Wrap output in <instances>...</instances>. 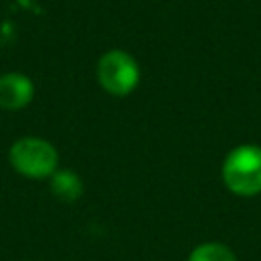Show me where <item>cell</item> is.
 <instances>
[{
    "label": "cell",
    "instance_id": "obj_3",
    "mask_svg": "<svg viewBox=\"0 0 261 261\" xmlns=\"http://www.w3.org/2000/svg\"><path fill=\"white\" fill-rule=\"evenodd\" d=\"M96 75H98L100 86L108 94L126 96L137 88L141 71H139L137 61L126 51L112 49L100 57L98 67H96Z\"/></svg>",
    "mask_w": 261,
    "mask_h": 261
},
{
    "label": "cell",
    "instance_id": "obj_1",
    "mask_svg": "<svg viewBox=\"0 0 261 261\" xmlns=\"http://www.w3.org/2000/svg\"><path fill=\"white\" fill-rule=\"evenodd\" d=\"M8 161L16 173L31 179H45L57 171V149L41 137H22L10 145Z\"/></svg>",
    "mask_w": 261,
    "mask_h": 261
},
{
    "label": "cell",
    "instance_id": "obj_5",
    "mask_svg": "<svg viewBox=\"0 0 261 261\" xmlns=\"http://www.w3.org/2000/svg\"><path fill=\"white\" fill-rule=\"evenodd\" d=\"M82 179L71 169H57L51 175V192L63 202L77 200L82 196Z\"/></svg>",
    "mask_w": 261,
    "mask_h": 261
},
{
    "label": "cell",
    "instance_id": "obj_2",
    "mask_svg": "<svg viewBox=\"0 0 261 261\" xmlns=\"http://www.w3.org/2000/svg\"><path fill=\"white\" fill-rule=\"evenodd\" d=\"M222 181L237 196H255L261 192V147L241 145L232 149L222 163Z\"/></svg>",
    "mask_w": 261,
    "mask_h": 261
},
{
    "label": "cell",
    "instance_id": "obj_6",
    "mask_svg": "<svg viewBox=\"0 0 261 261\" xmlns=\"http://www.w3.org/2000/svg\"><path fill=\"white\" fill-rule=\"evenodd\" d=\"M188 261H237L234 253L220 243H202L198 245L192 253Z\"/></svg>",
    "mask_w": 261,
    "mask_h": 261
},
{
    "label": "cell",
    "instance_id": "obj_4",
    "mask_svg": "<svg viewBox=\"0 0 261 261\" xmlns=\"http://www.w3.org/2000/svg\"><path fill=\"white\" fill-rule=\"evenodd\" d=\"M35 96V86L29 75L10 71L0 75V108L2 110H22L31 104Z\"/></svg>",
    "mask_w": 261,
    "mask_h": 261
}]
</instances>
